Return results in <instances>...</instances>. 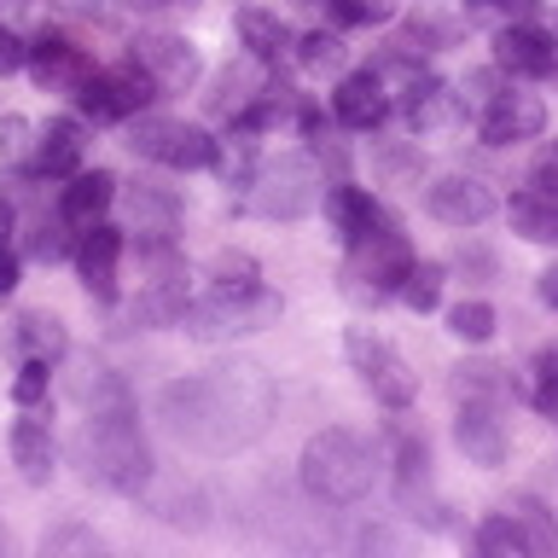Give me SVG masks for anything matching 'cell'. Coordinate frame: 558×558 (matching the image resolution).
Segmentation results:
<instances>
[{"mask_svg": "<svg viewBox=\"0 0 558 558\" xmlns=\"http://www.w3.org/2000/svg\"><path fill=\"white\" fill-rule=\"evenodd\" d=\"M163 425L198 453H233L256 442L279 413V390L256 361H221L209 373L174 378L163 390Z\"/></svg>", "mask_w": 558, "mask_h": 558, "instance_id": "6da1fadb", "label": "cell"}, {"mask_svg": "<svg viewBox=\"0 0 558 558\" xmlns=\"http://www.w3.org/2000/svg\"><path fill=\"white\" fill-rule=\"evenodd\" d=\"M76 465L87 483L117 488V495H134L151 477V448L134 425V408H99L82 418L76 430Z\"/></svg>", "mask_w": 558, "mask_h": 558, "instance_id": "7a4b0ae2", "label": "cell"}, {"mask_svg": "<svg viewBox=\"0 0 558 558\" xmlns=\"http://www.w3.org/2000/svg\"><path fill=\"white\" fill-rule=\"evenodd\" d=\"M378 477L373 448L361 442L355 430H320L303 448V488L326 506H355L366 500V488Z\"/></svg>", "mask_w": 558, "mask_h": 558, "instance_id": "3957f363", "label": "cell"}, {"mask_svg": "<svg viewBox=\"0 0 558 558\" xmlns=\"http://www.w3.org/2000/svg\"><path fill=\"white\" fill-rule=\"evenodd\" d=\"M279 320V296L274 291H209L204 303H186L181 308V326L186 338L198 343H227V338H251V331H268Z\"/></svg>", "mask_w": 558, "mask_h": 558, "instance_id": "277c9868", "label": "cell"}, {"mask_svg": "<svg viewBox=\"0 0 558 558\" xmlns=\"http://www.w3.org/2000/svg\"><path fill=\"white\" fill-rule=\"evenodd\" d=\"M413 268V251L408 239L396 233L390 221H378L373 233H361L349 244V268H343V291L355 296V303H378V296H390L401 286V274Z\"/></svg>", "mask_w": 558, "mask_h": 558, "instance_id": "5b68a950", "label": "cell"}, {"mask_svg": "<svg viewBox=\"0 0 558 558\" xmlns=\"http://www.w3.org/2000/svg\"><path fill=\"white\" fill-rule=\"evenodd\" d=\"M251 204L262 216H279V221L308 216V209L320 204V169H314V157H279V163H268L256 174Z\"/></svg>", "mask_w": 558, "mask_h": 558, "instance_id": "8992f818", "label": "cell"}, {"mask_svg": "<svg viewBox=\"0 0 558 558\" xmlns=\"http://www.w3.org/2000/svg\"><path fill=\"white\" fill-rule=\"evenodd\" d=\"M349 361H355V373L366 378V390H373V396L384 401V408H408V401L418 396L413 366L401 361L396 349L378 338V331H366V326L349 331Z\"/></svg>", "mask_w": 558, "mask_h": 558, "instance_id": "52a82bcc", "label": "cell"}, {"mask_svg": "<svg viewBox=\"0 0 558 558\" xmlns=\"http://www.w3.org/2000/svg\"><path fill=\"white\" fill-rule=\"evenodd\" d=\"M151 99H157V82H151L134 59L122 64V70H105V76H87V82L76 87V105H82L94 122H129V117L146 111Z\"/></svg>", "mask_w": 558, "mask_h": 558, "instance_id": "ba28073f", "label": "cell"}, {"mask_svg": "<svg viewBox=\"0 0 558 558\" xmlns=\"http://www.w3.org/2000/svg\"><path fill=\"white\" fill-rule=\"evenodd\" d=\"M129 146L134 157H151V163H169V169H204L216 140L192 122H174V117H140L129 129Z\"/></svg>", "mask_w": 558, "mask_h": 558, "instance_id": "9c48e42d", "label": "cell"}, {"mask_svg": "<svg viewBox=\"0 0 558 558\" xmlns=\"http://www.w3.org/2000/svg\"><path fill=\"white\" fill-rule=\"evenodd\" d=\"M477 129L488 146H518V140H535L547 129V105L541 94H523V87H500L477 105Z\"/></svg>", "mask_w": 558, "mask_h": 558, "instance_id": "30bf717a", "label": "cell"}, {"mask_svg": "<svg viewBox=\"0 0 558 558\" xmlns=\"http://www.w3.org/2000/svg\"><path fill=\"white\" fill-rule=\"evenodd\" d=\"M453 436H460L471 465H500L506 448H512V425H506L500 401H483V396H465L460 418H453Z\"/></svg>", "mask_w": 558, "mask_h": 558, "instance_id": "8fae6325", "label": "cell"}, {"mask_svg": "<svg viewBox=\"0 0 558 558\" xmlns=\"http://www.w3.org/2000/svg\"><path fill=\"white\" fill-rule=\"evenodd\" d=\"M425 209L448 227H477V221L495 216V192H488L477 174H442V181H430Z\"/></svg>", "mask_w": 558, "mask_h": 558, "instance_id": "7c38bea8", "label": "cell"}, {"mask_svg": "<svg viewBox=\"0 0 558 558\" xmlns=\"http://www.w3.org/2000/svg\"><path fill=\"white\" fill-rule=\"evenodd\" d=\"M29 76L47 87V94H76V87L94 76V64H87V52L76 41H64V35H41V41H29Z\"/></svg>", "mask_w": 558, "mask_h": 558, "instance_id": "4fadbf2b", "label": "cell"}, {"mask_svg": "<svg viewBox=\"0 0 558 558\" xmlns=\"http://www.w3.org/2000/svg\"><path fill=\"white\" fill-rule=\"evenodd\" d=\"M495 64L506 70V76H553L558 41L535 24H506L495 35Z\"/></svg>", "mask_w": 558, "mask_h": 558, "instance_id": "5bb4252c", "label": "cell"}, {"mask_svg": "<svg viewBox=\"0 0 558 558\" xmlns=\"http://www.w3.org/2000/svg\"><path fill=\"white\" fill-rule=\"evenodd\" d=\"M117 256H122V233L117 227H82V239H76V274H82V286L87 296H99V303H111L117 296Z\"/></svg>", "mask_w": 558, "mask_h": 558, "instance_id": "9a60e30c", "label": "cell"}, {"mask_svg": "<svg viewBox=\"0 0 558 558\" xmlns=\"http://www.w3.org/2000/svg\"><path fill=\"white\" fill-rule=\"evenodd\" d=\"M134 64L146 70L157 87H192L198 82V52H192L181 35H140Z\"/></svg>", "mask_w": 558, "mask_h": 558, "instance_id": "2e32d148", "label": "cell"}, {"mask_svg": "<svg viewBox=\"0 0 558 558\" xmlns=\"http://www.w3.org/2000/svg\"><path fill=\"white\" fill-rule=\"evenodd\" d=\"M331 111H338L343 129H378L384 111H390V87H384L378 70H355V76L338 82V94H331Z\"/></svg>", "mask_w": 558, "mask_h": 558, "instance_id": "e0dca14e", "label": "cell"}, {"mask_svg": "<svg viewBox=\"0 0 558 558\" xmlns=\"http://www.w3.org/2000/svg\"><path fill=\"white\" fill-rule=\"evenodd\" d=\"M129 227L140 233V244L174 239V227H181V198H174L169 186H151V181L129 186Z\"/></svg>", "mask_w": 558, "mask_h": 558, "instance_id": "ac0fdd59", "label": "cell"}, {"mask_svg": "<svg viewBox=\"0 0 558 558\" xmlns=\"http://www.w3.org/2000/svg\"><path fill=\"white\" fill-rule=\"evenodd\" d=\"M326 216H331V233H338L343 244H355L361 233H373V227L384 221V209H378V198L373 192H361V186H331L326 192Z\"/></svg>", "mask_w": 558, "mask_h": 558, "instance_id": "d6986e66", "label": "cell"}, {"mask_svg": "<svg viewBox=\"0 0 558 558\" xmlns=\"http://www.w3.org/2000/svg\"><path fill=\"white\" fill-rule=\"evenodd\" d=\"M82 163V122L70 117H52L41 134H35V151H29V169L35 174H70Z\"/></svg>", "mask_w": 558, "mask_h": 558, "instance_id": "ffe728a7", "label": "cell"}, {"mask_svg": "<svg viewBox=\"0 0 558 558\" xmlns=\"http://www.w3.org/2000/svg\"><path fill=\"white\" fill-rule=\"evenodd\" d=\"M111 204H117V174L94 169V174H76V181L64 186V198H59V216H64L70 227H94V221H99Z\"/></svg>", "mask_w": 558, "mask_h": 558, "instance_id": "44dd1931", "label": "cell"}, {"mask_svg": "<svg viewBox=\"0 0 558 558\" xmlns=\"http://www.w3.org/2000/svg\"><path fill=\"white\" fill-rule=\"evenodd\" d=\"M12 460L24 471V483H47L52 477V430L47 418H17L12 425Z\"/></svg>", "mask_w": 558, "mask_h": 558, "instance_id": "7402d4cb", "label": "cell"}, {"mask_svg": "<svg viewBox=\"0 0 558 558\" xmlns=\"http://www.w3.org/2000/svg\"><path fill=\"white\" fill-rule=\"evenodd\" d=\"M239 41L251 47V59H279V52L291 47V29H286V17L268 12V7H244L239 12Z\"/></svg>", "mask_w": 558, "mask_h": 558, "instance_id": "603a6c76", "label": "cell"}, {"mask_svg": "<svg viewBox=\"0 0 558 558\" xmlns=\"http://www.w3.org/2000/svg\"><path fill=\"white\" fill-rule=\"evenodd\" d=\"M17 349H24V361H64V349H70V338H64V320L59 314H24L17 320Z\"/></svg>", "mask_w": 558, "mask_h": 558, "instance_id": "cb8c5ba5", "label": "cell"}, {"mask_svg": "<svg viewBox=\"0 0 558 558\" xmlns=\"http://www.w3.org/2000/svg\"><path fill=\"white\" fill-rule=\"evenodd\" d=\"M465 117V105L448 94L442 82H425L418 94L408 99V122H413V134H436V129H448V122H460Z\"/></svg>", "mask_w": 558, "mask_h": 558, "instance_id": "d4e9b609", "label": "cell"}, {"mask_svg": "<svg viewBox=\"0 0 558 558\" xmlns=\"http://www.w3.org/2000/svg\"><path fill=\"white\" fill-rule=\"evenodd\" d=\"M512 227L535 244H558V204L541 198V192H518L512 198Z\"/></svg>", "mask_w": 558, "mask_h": 558, "instance_id": "484cf974", "label": "cell"}, {"mask_svg": "<svg viewBox=\"0 0 558 558\" xmlns=\"http://www.w3.org/2000/svg\"><path fill=\"white\" fill-rule=\"evenodd\" d=\"M396 296H401L413 314H430L436 303H442V268H436V262H413V268L401 274Z\"/></svg>", "mask_w": 558, "mask_h": 558, "instance_id": "4316f807", "label": "cell"}, {"mask_svg": "<svg viewBox=\"0 0 558 558\" xmlns=\"http://www.w3.org/2000/svg\"><path fill=\"white\" fill-rule=\"evenodd\" d=\"M477 547H483L488 558H523V553H530V541H523L518 518L500 506V512H495V518H488L483 530H477Z\"/></svg>", "mask_w": 558, "mask_h": 558, "instance_id": "83f0119b", "label": "cell"}, {"mask_svg": "<svg viewBox=\"0 0 558 558\" xmlns=\"http://www.w3.org/2000/svg\"><path fill=\"white\" fill-rule=\"evenodd\" d=\"M343 35H331V29H314L296 41V64L308 70V76H326V70H343Z\"/></svg>", "mask_w": 558, "mask_h": 558, "instance_id": "f1b7e54d", "label": "cell"}, {"mask_svg": "<svg viewBox=\"0 0 558 558\" xmlns=\"http://www.w3.org/2000/svg\"><path fill=\"white\" fill-rule=\"evenodd\" d=\"M506 512L518 518V530H523V541H530V553H558V518H547L535 500H512Z\"/></svg>", "mask_w": 558, "mask_h": 558, "instance_id": "f546056e", "label": "cell"}, {"mask_svg": "<svg viewBox=\"0 0 558 558\" xmlns=\"http://www.w3.org/2000/svg\"><path fill=\"white\" fill-rule=\"evenodd\" d=\"M448 331H453L460 343H488V338H495V308L471 296V303H460V308L448 314Z\"/></svg>", "mask_w": 558, "mask_h": 558, "instance_id": "4dcf8cb0", "label": "cell"}, {"mask_svg": "<svg viewBox=\"0 0 558 558\" xmlns=\"http://www.w3.org/2000/svg\"><path fill=\"white\" fill-rule=\"evenodd\" d=\"M331 17L355 24V29H373V24H390L396 17V0H331Z\"/></svg>", "mask_w": 558, "mask_h": 558, "instance_id": "1f68e13d", "label": "cell"}, {"mask_svg": "<svg viewBox=\"0 0 558 558\" xmlns=\"http://www.w3.org/2000/svg\"><path fill=\"white\" fill-rule=\"evenodd\" d=\"M460 396L500 401L506 396V373H500V366H488V361H471V366H460Z\"/></svg>", "mask_w": 558, "mask_h": 558, "instance_id": "d6a6232c", "label": "cell"}, {"mask_svg": "<svg viewBox=\"0 0 558 558\" xmlns=\"http://www.w3.org/2000/svg\"><path fill=\"white\" fill-rule=\"evenodd\" d=\"M64 227H70L64 216H59V221H41V227H29V256H35V262H59V256L70 251Z\"/></svg>", "mask_w": 558, "mask_h": 558, "instance_id": "836d02e7", "label": "cell"}, {"mask_svg": "<svg viewBox=\"0 0 558 558\" xmlns=\"http://www.w3.org/2000/svg\"><path fill=\"white\" fill-rule=\"evenodd\" d=\"M251 286H256V262L239 256V251L233 256L221 251L216 256V291H251Z\"/></svg>", "mask_w": 558, "mask_h": 558, "instance_id": "e575fe53", "label": "cell"}, {"mask_svg": "<svg viewBox=\"0 0 558 558\" xmlns=\"http://www.w3.org/2000/svg\"><path fill=\"white\" fill-rule=\"evenodd\" d=\"M535 408L558 413V343L541 349V361H535Z\"/></svg>", "mask_w": 558, "mask_h": 558, "instance_id": "d590c367", "label": "cell"}, {"mask_svg": "<svg viewBox=\"0 0 558 558\" xmlns=\"http://www.w3.org/2000/svg\"><path fill=\"white\" fill-rule=\"evenodd\" d=\"M41 396H47V361H24V373L12 384V401L17 408H35Z\"/></svg>", "mask_w": 558, "mask_h": 558, "instance_id": "8d00e7d4", "label": "cell"}, {"mask_svg": "<svg viewBox=\"0 0 558 558\" xmlns=\"http://www.w3.org/2000/svg\"><path fill=\"white\" fill-rule=\"evenodd\" d=\"M35 146H29V122L24 117H7L0 122V157H7V163H24Z\"/></svg>", "mask_w": 558, "mask_h": 558, "instance_id": "74e56055", "label": "cell"}, {"mask_svg": "<svg viewBox=\"0 0 558 558\" xmlns=\"http://www.w3.org/2000/svg\"><path fill=\"white\" fill-rule=\"evenodd\" d=\"M530 192H541V198H553V204H558V140L535 157V169H530Z\"/></svg>", "mask_w": 558, "mask_h": 558, "instance_id": "f35d334b", "label": "cell"}, {"mask_svg": "<svg viewBox=\"0 0 558 558\" xmlns=\"http://www.w3.org/2000/svg\"><path fill=\"white\" fill-rule=\"evenodd\" d=\"M24 59H29V47L17 41L12 29H0V76H12V70H24Z\"/></svg>", "mask_w": 558, "mask_h": 558, "instance_id": "ab89813d", "label": "cell"}, {"mask_svg": "<svg viewBox=\"0 0 558 558\" xmlns=\"http://www.w3.org/2000/svg\"><path fill=\"white\" fill-rule=\"evenodd\" d=\"M12 291H17V251L0 239V296H12Z\"/></svg>", "mask_w": 558, "mask_h": 558, "instance_id": "60d3db41", "label": "cell"}, {"mask_svg": "<svg viewBox=\"0 0 558 558\" xmlns=\"http://www.w3.org/2000/svg\"><path fill=\"white\" fill-rule=\"evenodd\" d=\"M483 7H500L506 17H512V24H530V17H535V7H541V0H483Z\"/></svg>", "mask_w": 558, "mask_h": 558, "instance_id": "b9f144b4", "label": "cell"}, {"mask_svg": "<svg viewBox=\"0 0 558 558\" xmlns=\"http://www.w3.org/2000/svg\"><path fill=\"white\" fill-rule=\"evenodd\" d=\"M64 12H76V17H105L111 7H105V0H59Z\"/></svg>", "mask_w": 558, "mask_h": 558, "instance_id": "7bdbcfd3", "label": "cell"}, {"mask_svg": "<svg viewBox=\"0 0 558 558\" xmlns=\"http://www.w3.org/2000/svg\"><path fill=\"white\" fill-rule=\"evenodd\" d=\"M134 12H186L192 0H129Z\"/></svg>", "mask_w": 558, "mask_h": 558, "instance_id": "ee69618b", "label": "cell"}, {"mask_svg": "<svg viewBox=\"0 0 558 558\" xmlns=\"http://www.w3.org/2000/svg\"><path fill=\"white\" fill-rule=\"evenodd\" d=\"M541 303H547V308H558V262H553L547 274H541Z\"/></svg>", "mask_w": 558, "mask_h": 558, "instance_id": "f6af8a7d", "label": "cell"}, {"mask_svg": "<svg viewBox=\"0 0 558 558\" xmlns=\"http://www.w3.org/2000/svg\"><path fill=\"white\" fill-rule=\"evenodd\" d=\"M7 233H12V204L0 198V239H7Z\"/></svg>", "mask_w": 558, "mask_h": 558, "instance_id": "bcb514c9", "label": "cell"}, {"mask_svg": "<svg viewBox=\"0 0 558 558\" xmlns=\"http://www.w3.org/2000/svg\"><path fill=\"white\" fill-rule=\"evenodd\" d=\"M471 7H483V0H471Z\"/></svg>", "mask_w": 558, "mask_h": 558, "instance_id": "7dc6e473", "label": "cell"}]
</instances>
